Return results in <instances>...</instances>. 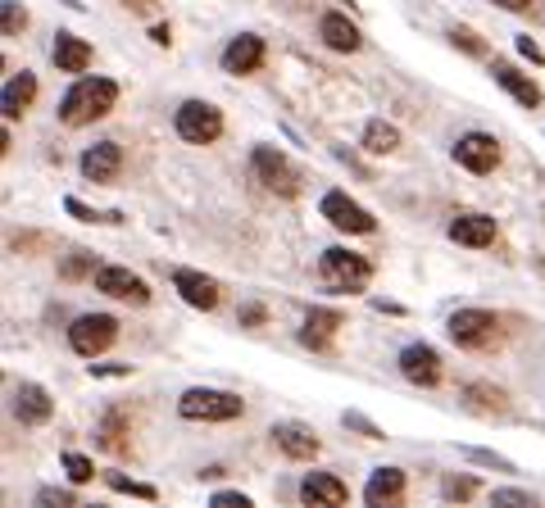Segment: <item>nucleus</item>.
Listing matches in <instances>:
<instances>
[{
  "label": "nucleus",
  "instance_id": "nucleus-12",
  "mask_svg": "<svg viewBox=\"0 0 545 508\" xmlns=\"http://www.w3.org/2000/svg\"><path fill=\"white\" fill-rule=\"evenodd\" d=\"M300 499L314 508H337L350 499V490H346V481L332 477V472H309V477L300 481Z\"/></svg>",
  "mask_w": 545,
  "mask_h": 508
},
{
  "label": "nucleus",
  "instance_id": "nucleus-2",
  "mask_svg": "<svg viewBox=\"0 0 545 508\" xmlns=\"http://www.w3.org/2000/svg\"><path fill=\"white\" fill-rule=\"evenodd\" d=\"M241 395H232V391H205V386H196V391H187L178 400V413L187 422H232V418H241Z\"/></svg>",
  "mask_w": 545,
  "mask_h": 508
},
{
  "label": "nucleus",
  "instance_id": "nucleus-34",
  "mask_svg": "<svg viewBox=\"0 0 545 508\" xmlns=\"http://www.w3.org/2000/svg\"><path fill=\"white\" fill-rule=\"evenodd\" d=\"M37 504H46V508H55V504H60V508H73V495H69V490H41Z\"/></svg>",
  "mask_w": 545,
  "mask_h": 508
},
{
  "label": "nucleus",
  "instance_id": "nucleus-24",
  "mask_svg": "<svg viewBox=\"0 0 545 508\" xmlns=\"http://www.w3.org/2000/svg\"><path fill=\"white\" fill-rule=\"evenodd\" d=\"M337 327H341V313H332V309H309L300 341L314 345V350H327V341H332V332H337Z\"/></svg>",
  "mask_w": 545,
  "mask_h": 508
},
{
  "label": "nucleus",
  "instance_id": "nucleus-9",
  "mask_svg": "<svg viewBox=\"0 0 545 508\" xmlns=\"http://www.w3.org/2000/svg\"><path fill=\"white\" fill-rule=\"evenodd\" d=\"M455 164H464L468 173H491L500 164V146L496 137H486V132H468V137L455 141Z\"/></svg>",
  "mask_w": 545,
  "mask_h": 508
},
{
  "label": "nucleus",
  "instance_id": "nucleus-23",
  "mask_svg": "<svg viewBox=\"0 0 545 508\" xmlns=\"http://www.w3.org/2000/svg\"><path fill=\"white\" fill-rule=\"evenodd\" d=\"M55 64H60V73H87L91 46L82 37H73V32H60V41H55Z\"/></svg>",
  "mask_w": 545,
  "mask_h": 508
},
{
  "label": "nucleus",
  "instance_id": "nucleus-3",
  "mask_svg": "<svg viewBox=\"0 0 545 508\" xmlns=\"http://www.w3.org/2000/svg\"><path fill=\"white\" fill-rule=\"evenodd\" d=\"M323 282L332 291H364L368 277H373V264L355 250H323V264H318Z\"/></svg>",
  "mask_w": 545,
  "mask_h": 508
},
{
  "label": "nucleus",
  "instance_id": "nucleus-44",
  "mask_svg": "<svg viewBox=\"0 0 545 508\" xmlns=\"http://www.w3.org/2000/svg\"><path fill=\"white\" fill-rule=\"evenodd\" d=\"M541 273H545V264H541Z\"/></svg>",
  "mask_w": 545,
  "mask_h": 508
},
{
  "label": "nucleus",
  "instance_id": "nucleus-28",
  "mask_svg": "<svg viewBox=\"0 0 545 508\" xmlns=\"http://www.w3.org/2000/svg\"><path fill=\"white\" fill-rule=\"evenodd\" d=\"M64 472H69L73 481H91L96 477V463H91L87 454H64Z\"/></svg>",
  "mask_w": 545,
  "mask_h": 508
},
{
  "label": "nucleus",
  "instance_id": "nucleus-11",
  "mask_svg": "<svg viewBox=\"0 0 545 508\" xmlns=\"http://www.w3.org/2000/svg\"><path fill=\"white\" fill-rule=\"evenodd\" d=\"M400 372H405L414 386H436L441 381V354L432 345H405L400 350Z\"/></svg>",
  "mask_w": 545,
  "mask_h": 508
},
{
  "label": "nucleus",
  "instance_id": "nucleus-5",
  "mask_svg": "<svg viewBox=\"0 0 545 508\" xmlns=\"http://www.w3.org/2000/svg\"><path fill=\"white\" fill-rule=\"evenodd\" d=\"M119 336V323L109 318V313H82L78 323L69 327V345L82 354V359H96L100 350H109Z\"/></svg>",
  "mask_w": 545,
  "mask_h": 508
},
{
  "label": "nucleus",
  "instance_id": "nucleus-1",
  "mask_svg": "<svg viewBox=\"0 0 545 508\" xmlns=\"http://www.w3.org/2000/svg\"><path fill=\"white\" fill-rule=\"evenodd\" d=\"M114 100H119V87H114L109 78H82L78 87L60 100V118L69 127L96 123V118H105L109 109H114Z\"/></svg>",
  "mask_w": 545,
  "mask_h": 508
},
{
  "label": "nucleus",
  "instance_id": "nucleus-29",
  "mask_svg": "<svg viewBox=\"0 0 545 508\" xmlns=\"http://www.w3.org/2000/svg\"><path fill=\"white\" fill-rule=\"evenodd\" d=\"M109 486L119 490V495H137V499H155V486H141V481H132V477H119V472H114V477H109Z\"/></svg>",
  "mask_w": 545,
  "mask_h": 508
},
{
  "label": "nucleus",
  "instance_id": "nucleus-18",
  "mask_svg": "<svg viewBox=\"0 0 545 508\" xmlns=\"http://www.w3.org/2000/svg\"><path fill=\"white\" fill-rule=\"evenodd\" d=\"M450 241L482 250V245L496 241V218H486V214H459L455 223H450Z\"/></svg>",
  "mask_w": 545,
  "mask_h": 508
},
{
  "label": "nucleus",
  "instance_id": "nucleus-14",
  "mask_svg": "<svg viewBox=\"0 0 545 508\" xmlns=\"http://www.w3.org/2000/svg\"><path fill=\"white\" fill-rule=\"evenodd\" d=\"M173 286H178V295L191 304V309H214L218 304V282L205 273H196V268H178V273H173Z\"/></svg>",
  "mask_w": 545,
  "mask_h": 508
},
{
  "label": "nucleus",
  "instance_id": "nucleus-10",
  "mask_svg": "<svg viewBox=\"0 0 545 508\" xmlns=\"http://www.w3.org/2000/svg\"><path fill=\"white\" fill-rule=\"evenodd\" d=\"M96 291H105V295H114V300H132V304H146L150 300V291H146V282H141L137 273H128V268H96Z\"/></svg>",
  "mask_w": 545,
  "mask_h": 508
},
{
  "label": "nucleus",
  "instance_id": "nucleus-41",
  "mask_svg": "<svg viewBox=\"0 0 545 508\" xmlns=\"http://www.w3.org/2000/svg\"><path fill=\"white\" fill-rule=\"evenodd\" d=\"M150 41H155V46H169V41H173L169 23H159V28H155V32H150Z\"/></svg>",
  "mask_w": 545,
  "mask_h": 508
},
{
  "label": "nucleus",
  "instance_id": "nucleus-6",
  "mask_svg": "<svg viewBox=\"0 0 545 508\" xmlns=\"http://www.w3.org/2000/svg\"><path fill=\"white\" fill-rule=\"evenodd\" d=\"M218 132H223V114H218L214 105H205V100H187V105L178 109V137L191 141V146H209V141H218Z\"/></svg>",
  "mask_w": 545,
  "mask_h": 508
},
{
  "label": "nucleus",
  "instance_id": "nucleus-7",
  "mask_svg": "<svg viewBox=\"0 0 545 508\" xmlns=\"http://www.w3.org/2000/svg\"><path fill=\"white\" fill-rule=\"evenodd\" d=\"M450 341L464 345V350H477V345H486L491 336H496V313L486 309H459L455 318H450Z\"/></svg>",
  "mask_w": 545,
  "mask_h": 508
},
{
  "label": "nucleus",
  "instance_id": "nucleus-4",
  "mask_svg": "<svg viewBox=\"0 0 545 508\" xmlns=\"http://www.w3.org/2000/svg\"><path fill=\"white\" fill-rule=\"evenodd\" d=\"M250 173H255V182H264V191H273V196H296L300 191V173L291 168V159L273 146H255Z\"/></svg>",
  "mask_w": 545,
  "mask_h": 508
},
{
  "label": "nucleus",
  "instance_id": "nucleus-40",
  "mask_svg": "<svg viewBox=\"0 0 545 508\" xmlns=\"http://www.w3.org/2000/svg\"><path fill=\"white\" fill-rule=\"evenodd\" d=\"M82 268H87V254L78 250V254H73V259H69V264H64V277H78Z\"/></svg>",
  "mask_w": 545,
  "mask_h": 508
},
{
  "label": "nucleus",
  "instance_id": "nucleus-8",
  "mask_svg": "<svg viewBox=\"0 0 545 508\" xmlns=\"http://www.w3.org/2000/svg\"><path fill=\"white\" fill-rule=\"evenodd\" d=\"M323 218L337 227V232H355V236L373 232V227H377V218L368 214L364 205H355L350 196H341V191H327V196H323Z\"/></svg>",
  "mask_w": 545,
  "mask_h": 508
},
{
  "label": "nucleus",
  "instance_id": "nucleus-20",
  "mask_svg": "<svg viewBox=\"0 0 545 508\" xmlns=\"http://www.w3.org/2000/svg\"><path fill=\"white\" fill-rule=\"evenodd\" d=\"M318 37H323L332 50H359L364 46L359 28L346 19V14H323V19H318Z\"/></svg>",
  "mask_w": 545,
  "mask_h": 508
},
{
  "label": "nucleus",
  "instance_id": "nucleus-19",
  "mask_svg": "<svg viewBox=\"0 0 545 508\" xmlns=\"http://www.w3.org/2000/svg\"><path fill=\"white\" fill-rule=\"evenodd\" d=\"M19 418L28 422V427H41V422H50V413H55V404H50L46 386H37V381H23L19 386Z\"/></svg>",
  "mask_w": 545,
  "mask_h": 508
},
{
  "label": "nucleus",
  "instance_id": "nucleus-35",
  "mask_svg": "<svg viewBox=\"0 0 545 508\" xmlns=\"http://www.w3.org/2000/svg\"><path fill=\"white\" fill-rule=\"evenodd\" d=\"M341 422H346V427H355V431H364L368 440H382V431H377L368 418H359V413H346V418H341Z\"/></svg>",
  "mask_w": 545,
  "mask_h": 508
},
{
  "label": "nucleus",
  "instance_id": "nucleus-30",
  "mask_svg": "<svg viewBox=\"0 0 545 508\" xmlns=\"http://www.w3.org/2000/svg\"><path fill=\"white\" fill-rule=\"evenodd\" d=\"M464 459L486 463V468H500V472H509V468H514V463H509V459H500V454H491V450H464Z\"/></svg>",
  "mask_w": 545,
  "mask_h": 508
},
{
  "label": "nucleus",
  "instance_id": "nucleus-31",
  "mask_svg": "<svg viewBox=\"0 0 545 508\" xmlns=\"http://www.w3.org/2000/svg\"><path fill=\"white\" fill-rule=\"evenodd\" d=\"M473 490H477L473 477H450V481H446V499H468Z\"/></svg>",
  "mask_w": 545,
  "mask_h": 508
},
{
  "label": "nucleus",
  "instance_id": "nucleus-32",
  "mask_svg": "<svg viewBox=\"0 0 545 508\" xmlns=\"http://www.w3.org/2000/svg\"><path fill=\"white\" fill-rule=\"evenodd\" d=\"M491 499H496V504H514V508H532V504H536L527 490H496Z\"/></svg>",
  "mask_w": 545,
  "mask_h": 508
},
{
  "label": "nucleus",
  "instance_id": "nucleus-42",
  "mask_svg": "<svg viewBox=\"0 0 545 508\" xmlns=\"http://www.w3.org/2000/svg\"><path fill=\"white\" fill-rule=\"evenodd\" d=\"M128 10H137V14H155V0H123Z\"/></svg>",
  "mask_w": 545,
  "mask_h": 508
},
{
  "label": "nucleus",
  "instance_id": "nucleus-27",
  "mask_svg": "<svg viewBox=\"0 0 545 508\" xmlns=\"http://www.w3.org/2000/svg\"><path fill=\"white\" fill-rule=\"evenodd\" d=\"M100 445L105 450H123V413H109L105 427H100Z\"/></svg>",
  "mask_w": 545,
  "mask_h": 508
},
{
  "label": "nucleus",
  "instance_id": "nucleus-26",
  "mask_svg": "<svg viewBox=\"0 0 545 508\" xmlns=\"http://www.w3.org/2000/svg\"><path fill=\"white\" fill-rule=\"evenodd\" d=\"M464 400H468V409L505 413V391L500 386H464Z\"/></svg>",
  "mask_w": 545,
  "mask_h": 508
},
{
  "label": "nucleus",
  "instance_id": "nucleus-37",
  "mask_svg": "<svg viewBox=\"0 0 545 508\" xmlns=\"http://www.w3.org/2000/svg\"><path fill=\"white\" fill-rule=\"evenodd\" d=\"M518 55H527V59H532V64H541V46H536V41L532 37H518Z\"/></svg>",
  "mask_w": 545,
  "mask_h": 508
},
{
  "label": "nucleus",
  "instance_id": "nucleus-15",
  "mask_svg": "<svg viewBox=\"0 0 545 508\" xmlns=\"http://www.w3.org/2000/svg\"><path fill=\"white\" fill-rule=\"evenodd\" d=\"M259 64H264V41L250 37V32L232 37L228 50H223V69H228V73H255Z\"/></svg>",
  "mask_w": 545,
  "mask_h": 508
},
{
  "label": "nucleus",
  "instance_id": "nucleus-13",
  "mask_svg": "<svg viewBox=\"0 0 545 508\" xmlns=\"http://www.w3.org/2000/svg\"><path fill=\"white\" fill-rule=\"evenodd\" d=\"M119 168H123L119 141H100V146H91L87 155H82V177H87V182H114Z\"/></svg>",
  "mask_w": 545,
  "mask_h": 508
},
{
  "label": "nucleus",
  "instance_id": "nucleus-43",
  "mask_svg": "<svg viewBox=\"0 0 545 508\" xmlns=\"http://www.w3.org/2000/svg\"><path fill=\"white\" fill-rule=\"evenodd\" d=\"M496 5H505V10H514V14H518V10H527L532 0H496Z\"/></svg>",
  "mask_w": 545,
  "mask_h": 508
},
{
  "label": "nucleus",
  "instance_id": "nucleus-36",
  "mask_svg": "<svg viewBox=\"0 0 545 508\" xmlns=\"http://www.w3.org/2000/svg\"><path fill=\"white\" fill-rule=\"evenodd\" d=\"M450 37H455V46H464V50H473V55H482V41H477L468 28H455Z\"/></svg>",
  "mask_w": 545,
  "mask_h": 508
},
{
  "label": "nucleus",
  "instance_id": "nucleus-22",
  "mask_svg": "<svg viewBox=\"0 0 545 508\" xmlns=\"http://www.w3.org/2000/svg\"><path fill=\"white\" fill-rule=\"evenodd\" d=\"M32 96H37V78H32L28 69L14 73V78L5 82V96H0V109H5V118H19L23 109L32 105Z\"/></svg>",
  "mask_w": 545,
  "mask_h": 508
},
{
  "label": "nucleus",
  "instance_id": "nucleus-39",
  "mask_svg": "<svg viewBox=\"0 0 545 508\" xmlns=\"http://www.w3.org/2000/svg\"><path fill=\"white\" fill-rule=\"evenodd\" d=\"M241 323H246V327L264 323V309H259V304H246V309H241Z\"/></svg>",
  "mask_w": 545,
  "mask_h": 508
},
{
  "label": "nucleus",
  "instance_id": "nucleus-17",
  "mask_svg": "<svg viewBox=\"0 0 545 508\" xmlns=\"http://www.w3.org/2000/svg\"><path fill=\"white\" fill-rule=\"evenodd\" d=\"M491 78H496L500 87H505L509 96L518 100V105H527V109L541 105V87H536L532 78H523V73H518L514 64H505V59H496V64H491Z\"/></svg>",
  "mask_w": 545,
  "mask_h": 508
},
{
  "label": "nucleus",
  "instance_id": "nucleus-33",
  "mask_svg": "<svg viewBox=\"0 0 545 508\" xmlns=\"http://www.w3.org/2000/svg\"><path fill=\"white\" fill-rule=\"evenodd\" d=\"M23 23H28V14H23L19 5H14V0H5V37H14V32H19Z\"/></svg>",
  "mask_w": 545,
  "mask_h": 508
},
{
  "label": "nucleus",
  "instance_id": "nucleus-38",
  "mask_svg": "<svg viewBox=\"0 0 545 508\" xmlns=\"http://www.w3.org/2000/svg\"><path fill=\"white\" fill-rule=\"evenodd\" d=\"M214 504H246V508H250V499L241 495V490H218V495H214Z\"/></svg>",
  "mask_w": 545,
  "mask_h": 508
},
{
  "label": "nucleus",
  "instance_id": "nucleus-25",
  "mask_svg": "<svg viewBox=\"0 0 545 508\" xmlns=\"http://www.w3.org/2000/svg\"><path fill=\"white\" fill-rule=\"evenodd\" d=\"M396 146H400V132H396L391 123L373 118V123L364 127V150H368V155H391Z\"/></svg>",
  "mask_w": 545,
  "mask_h": 508
},
{
  "label": "nucleus",
  "instance_id": "nucleus-21",
  "mask_svg": "<svg viewBox=\"0 0 545 508\" xmlns=\"http://www.w3.org/2000/svg\"><path fill=\"white\" fill-rule=\"evenodd\" d=\"M400 490H405V472H400V468H377L373 477H368L364 499H368L373 508H382V504H396Z\"/></svg>",
  "mask_w": 545,
  "mask_h": 508
},
{
  "label": "nucleus",
  "instance_id": "nucleus-16",
  "mask_svg": "<svg viewBox=\"0 0 545 508\" xmlns=\"http://www.w3.org/2000/svg\"><path fill=\"white\" fill-rule=\"evenodd\" d=\"M273 440H278V450L287 454V459H314L318 454V436L309 427H300V422H278V427H273Z\"/></svg>",
  "mask_w": 545,
  "mask_h": 508
}]
</instances>
